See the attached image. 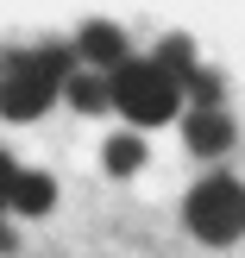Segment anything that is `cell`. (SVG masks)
Listing matches in <instances>:
<instances>
[{
    "mask_svg": "<svg viewBox=\"0 0 245 258\" xmlns=\"http://www.w3.org/2000/svg\"><path fill=\"white\" fill-rule=\"evenodd\" d=\"M151 63H157V70L170 76L176 88H189V82H195V76H201V63H195V44H189L183 32H170V38H164V44L151 50Z\"/></svg>",
    "mask_w": 245,
    "mask_h": 258,
    "instance_id": "obj_6",
    "label": "cell"
},
{
    "mask_svg": "<svg viewBox=\"0 0 245 258\" xmlns=\"http://www.w3.org/2000/svg\"><path fill=\"white\" fill-rule=\"evenodd\" d=\"M107 82H113V107H120L132 126H170L176 113H183V101H189L151 57H132L120 76H107Z\"/></svg>",
    "mask_w": 245,
    "mask_h": 258,
    "instance_id": "obj_2",
    "label": "cell"
},
{
    "mask_svg": "<svg viewBox=\"0 0 245 258\" xmlns=\"http://www.w3.org/2000/svg\"><path fill=\"white\" fill-rule=\"evenodd\" d=\"M57 208V183H50L44 170H19V189H13V214H25V221H38V214Z\"/></svg>",
    "mask_w": 245,
    "mask_h": 258,
    "instance_id": "obj_7",
    "label": "cell"
},
{
    "mask_svg": "<svg viewBox=\"0 0 245 258\" xmlns=\"http://www.w3.org/2000/svg\"><path fill=\"white\" fill-rule=\"evenodd\" d=\"M75 57H82L95 76H120L126 63H132V44H126V32L113 19H88L82 32H75Z\"/></svg>",
    "mask_w": 245,
    "mask_h": 258,
    "instance_id": "obj_4",
    "label": "cell"
},
{
    "mask_svg": "<svg viewBox=\"0 0 245 258\" xmlns=\"http://www.w3.org/2000/svg\"><path fill=\"white\" fill-rule=\"evenodd\" d=\"M63 101H69L75 113H107V107H113V82L95 76V70H75L69 88H63Z\"/></svg>",
    "mask_w": 245,
    "mask_h": 258,
    "instance_id": "obj_8",
    "label": "cell"
},
{
    "mask_svg": "<svg viewBox=\"0 0 245 258\" xmlns=\"http://www.w3.org/2000/svg\"><path fill=\"white\" fill-rule=\"evenodd\" d=\"M183 221L208 246H233L245 233V183L239 176H201L189 189V202H183Z\"/></svg>",
    "mask_w": 245,
    "mask_h": 258,
    "instance_id": "obj_3",
    "label": "cell"
},
{
    "mask_svg": "<svg viewBox=\"0 0 245 258\" xmlns=\"http://www.w3.org/2000/svg\"><path fill=\"white\" fill-rule=\"evenodd\" d=\"M183 139H189L195 158H226L239 133H233V120H226V107H220V113H195V107H189V113H183Z\"/></svg>",
    "mask_w": 245,
    "mask_h": 258,
    "instance_id": "obj_5",
    "label": "cell"
},
{
    "mask_svg": "<svg viewBox=\"0 0 245 258\" xmlns=\"http://www.w3.org/2000/svg\"><path fill=\"white\" fill-rule=\"evenodd\" d=\"M13 189H19V164H13L7 151H0V214L13 208Z\"/></svg>",
    "mask_w": 245,
    "mask_h": 258,
    "instance_id": "obj_10",
    "label": "cell"
},
{
    "mask_svg": "<svg viewBox=\"0 0 245 258\" xmlns=\"http://www.w3.org/2000/svg\"><path fill=\"white\" fill-rule=\"evenodd\" d=\"M82 70L75 44H44V50H7L0 57V120H38L50 101L69 88V76Z\"/></svg>",
    "mask_w": 245,
    "mask_h": 258,
    "instance_id": "obj_1",
    "label": "cell"
},
{
    "mask_svg": "<svg viewBox=\"0 0 245 258\" xmlns=\"http://www.w3.org/2000/svg\"><path fill=\"white\" fill-rule=\"evenodd\" d=\"M101 164H107V176H138L145 170V139L138 133H113L101 145Z\"/></svg>",
    "mask_w": 245,
    "mask_h": 258,
    "instance_id": "obj_9",
    "label": "cell"
},
{
    "mask_svg": "<svg viewBox=\"0 0 245 258\" xmlns=\"http://www.w3.org/2000/svg\"><path fill=\"white\" fill-rule=\"evenodd\" d=\"M7 252H13V227L0 221V258H7Z\"/></svg>",
    "mask_w": 245,
    "mask_h": 258,
    "instance_id": "obj_11",
    "label": "cell"
}]
</instances>
